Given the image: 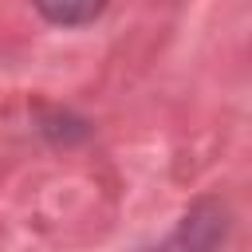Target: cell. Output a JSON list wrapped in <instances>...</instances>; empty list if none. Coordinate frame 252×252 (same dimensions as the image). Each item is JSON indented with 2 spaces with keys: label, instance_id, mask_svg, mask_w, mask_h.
Wrapping results in <instances>:
<instances>
[{
  "label": "cell",
  "instance_id": "cell-1",
  "mask_svg": "<svg viewBox=\"0 0 252 252\" xmlns=\"http://www.w3.org/2000/svg\"><path fill=\"white\" fill-rule=\"evenodd\" d=\"M228 228H232L228 205L217 201V197H201L177 220L169 240L161 248H154V252H220V244L228 240Z\"/></svg>",
  "mask_w": 252,
  "mask_h": 252
},
{
  "label": "cell",
  "instance_id": "cell-2",
  "mask_svg": "<svg viewBox=\"0 0 252 252\" xmlns=\"http://www.w3.org/2000/svg\"><path fill=\"white\" fill-rule=\"evenodd\" d=\"M35 130L51 142V146H79L91 138V122L67 106H43L35 114Z\"/></svg>",
  "mask_w": 252,
  "mask_h": 252
},
{
  "label": "cell",
  "instance_id": "cell-3",
  "mask_svg": "<svg viewBox=\"0 0 252 252\" xmlns=\"http://www.w3.org/2000/svg\"><path fill=\"white\" fill-rule=\"evenodd\" d=\"M51 28H83L106 12V0H32Z\"/></svg>",
  "mask_w": 252,
  "mask_h": 252
}]
</instances>
